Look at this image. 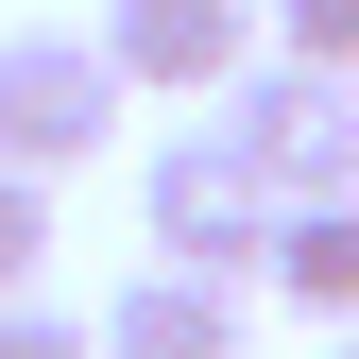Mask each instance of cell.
<instances>
[{"instance_id":"cell-10","label":"cell","mask_w":359,"mask_h":359,"mask_svg":"<svg viewBox=\"0 0 359 359\" xmlns=\"http://www.w3.org/2000/svg\"><path fill=\"white\" fill-rule=\"evenodd\" d=\"M325 359H359V325H342V342H325Z\"/></svg>"},{"instance_id":"cell-1","label":"cell","mask_w":359,"mask_h":359,"mask_svg":"<svg viewBox=\"0 0 359 359\" xmlns=\"http://www.w3.org/2000/svg\"><path fill=\"white\" fill-rule=\"evenodd\" d=\"M137 240L171 257V274L257 291V257H274V189H257V154L222 137V120H171V137H154V171H137Z\"/></svg>"},{"instance_id":"cell-7","label":"cell","mask_w":359,"mask_h":359,"mask_svg":"<svg viewBox=\"0 0 359 359\" xmlns=\"http://www.w3.org/2000/svg\"><path fill=\"white\" fill-rule=\"evenodd\" d=\"M0 359H103V308H52V291H0Z\"/></svg>"},{"instance_id":"cell-5","label":"cell","mask_w":359,"mask_h":359,"mask_svg":"<svg viewBox=\"0 0 359 359\" xmlns=\"http://www.w3.org/2000/svg\"><path fill=\"white\" fill-rule=\"evenodd\" d=\"M103 359H240V291H222V274H171V257H137V274L103 291Z\"/></svg>"},{"instance_id":"cell-4","label":"cell","mask_w":359,"mask_h":359,"mask_svg":"<svg viewBox=\"0 0 359 359\" xmlns=\"http://www.w3.org/2000/svg\"><path fill=\"white\" fill-rule=\"evenodd\" d=\"M103 52L137 103H222L257 52H274V18L257 0H103Z\"/></svg>"},{"instance_id":"cell-2","label":"cell","mask_w":359,"mask_h":359,"mask_svg":"<svg viewBox=\"0 0 359 359\" xmlns=\"http://www.w3.org/2000/svg\"><path fill=\"white\" fill-rule=\"evenodd\" d=\"M205 120L257 154V189H274V205H359V86H342V69H308V52H257V69L222 86Z\"/></svg>"},{"instance_id":"cell-8","label":"cell","mask_w":359,"mask_h":359,"mask_svg":"<svg viewBox=\"0 0 359 359\" xmlns=\"http://www.w3.org/2000/svg\"><path fill=\"white\" fill-rule=\"evenodd\" d=\"M52 274V171H0V291Z\"/></svg>"},{"instance_id":"cell-3","label":"cell","mask_w":359,"mask_h":359,"mask_svg":"<svg viewBox=\"0 0 359 359\" xmlns=\"http://www.w3.org/2000/svg\"><path fill=\"white\" fill-rule=\"evenodd\" d=\"M120 103H137V86H120V52L103 34H0V171H69L120 137Z\"/></svg>"},{"instance_id":"cell-6","label":"cell","mask_w":359,"mask_h":359,"mask_svg":"<svg viewBox=\"0 0 359 359\" xmlns=\"http://www.w3.org/2000/svg\"><path fill=\"white\" fill-rule=\"evenodd\" d=\"M257 291L308 308V325H359V205H274V257H257Z\"/></svg>"},{"instance_id":"cell-9","label":"cell","mask_w":359,"mask_h":359,"mask_svg":"<svg viewBox=\"0 0 359 359\" xmlns=\"http://www.w3.org/2000/svg\"><path fill=\"white\" fill-rule=\"evenodd\" d=\"M257 18H274V52H308V69L359 86V0H257Z\"/></svg>"}]
</instances>
